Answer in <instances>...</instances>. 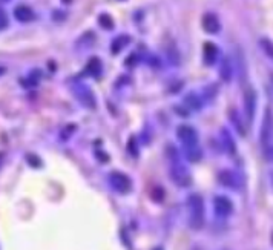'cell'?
Listing matches in <instances>:
<instances>
[{
    "label": "cell",
    "instance_id": "cell-8",
    "mask_svg": "<svg viewBox=\"0 0 273 250\" xmlns=\"http://www.w3.org/2000/svg\"><path fill=\"white\" fill-rule=\"evenodd\" d=\"M214 207H215V213L219 218H227L234 213V203L229 200L224 195H218L214 200Z\"/></svg>",
    "mask_w": 273,
    "mask_h": 250
},
{
    "label": "cell",
    "instance_id": "cell-26",
    "mask_svg": "<svg viewBox=\"0 0 273 250\" xmlns=\"http://www.w3.org/2000/svg\"><path fill=\"white\" fill-rule=\"evenodd\" d=\"M2 74H5V68L0 66V76H2Z\"/></svg>",
    "mask_w": 273,
    "mask_h": 250
},
{
    "label": "cell",
    "instance_id": "cell-21",
    "mask_svg": "<svg viewBox=\"0 0 273 250\" xmlns=\"http://www.w3.org/2000/svg\"><path fill=\"white\" fill-rule=\"evenodd\" d=\"M98 23L104 28V29H112L114 28V20L111 19V16L108 14H101L98 17Z\"/></svg>",
    "mask_w": 273,
    "mask_h": 250
},
{
    "label": "cell",
    "instance_id": "cell-17",
    "mask_svg": "<svg viewBox=\"0 0 273 250\" xmlns=\"http://www.w3.org/2000/svg\"><path fill=\"white\" fill-rule=\"evenodd\" d=\"M184 154H186V157L187 160L191 161V163H196L203 158V151L201 148L196 144V146H191V148H184Z\"/></svg>",
    "mask_w": 273,
    "mask_h": 250
},
{
    "label": "cell",
    "instance_id": "cell-25",
    "mask_svg": "<svg viewBox=\"0 0 273 250\" xmlns=\"http://www.w3.org/2000/svg\"><path fill=\"white\" fill-rule=\"evenodd\" d=\"M269 157H270V160H273V149L269 151Z\"/></svg>",
    "mask_w": 273,
    "mask_h": 250
},
{
    "label": "cell",
    "instance_id": "cell-28",
    "mask_svg": "<svg viewBox=\"0 0 273 250\" xmlns=\"http://www.w3.org/2000/svg\"><path fill=\"white\" fill-rule=\"evenodd\" d=\"M272 85H273V76H272Z\"/></svg>",
    "mask_w": 273,
    "mask_h": 250
},
{
    "label": "cell",
    "instance_id": "cell-29",
    "mask_svg": "<svg viewBox=\"0 0 273 250\" xmlns=\"http://www.w3.org/2000/svg\"><path fill=\"white\" fill-rule=\"evenodd\" d=\"M0 2H2V0H0ZM3 2H8V0H3Z\"/></svg>",
    "mask_w": 273,
    "mask_h": 250
},
{
    "label": "cell",
    "instance_id": "cell-3",
    "mask_svg": "<svg viewBox=\"0 0 273 250\" xmlns=\"http://www.w3.org/2000/svg\"><path fill=\"white\" fill-rule=\"evenodd\" d=\"M109 184H111V187L115 192H118L121 195H126V193H129L132 191L131 178L128 175H124V173H121L118 171L109 173Z\"/></svg>",
    "mask_w": 273,
    "mask_h": 250
},
{
    "label": "cell",
    "instance_id": "cell-20",
    "mask_svg": "<svg viewBox=\"0 0 273 250\" xmlns=\"http://www.w3.org/2000/svg\"><path fill=\"white\" fill-rule=\"evenodd\" d=\"M259 46H261L262 51H264V54H266L270 60H273V41H270L269 38H261Z\"/></svg>",
    "mask_w": 273,
    "mask_h": 250
},
{
    "label": "cell",
    "instance_id": "cell-15",
    "mask_svg": "<svg viewBox=\"0 0 273 250\" xmlns=\"http://www.w3.org/2000/svg\"><path fill=\"white\" fill-rule=\"evenodd\" d=\"M86 72L91 77H98L101 74V60L98 57H92L89 58L88 65H86Z\"/></svg>",
    "mask_w": 273,
    "mask_h": 250
},
{
    "label": "cell",
    "instance_id": "cell-16",
    "mask_svg": "<svg viewBox=\"0 0 273 250\" xmlns=\"http://www.w3.org/2000/svg\"><path fill=\"white\" fill-rule=\"evenodd\" d=\"M184 103H186V106H189V108L194 109V111H198V109L203 108V100L195 92L187 94V96L184 97Z\"/></svg>",
    "mask_w": 273,
    "mask_h": 250
},
{
    "label": "cell",
    "instance_id": "cell-30",
    "mask_svg": "<svg viewBox=\"0 0 273 250\" xmlns=\"http://www.w3.org/2000/svg\"><path fill=\"white\" fill-rule=\"evenodd\" d=\"M272 243H273V235H272Z\"/></svg>",
    "mask_w": 273,
    "mask_h": 250
},
{
    "label": "cell",
    "instance_id": "cell-14",
    "mask_svg": "<svg viewBox=\"0 0 273 250\" xmlns=\"http://www.w3.org/2000/svg\"><path fill=\"white\" fill-rule=\"evenodd\" d=\"M221 137H223V144H224L226 152L229 155H235L236 154V144H235L232 134H230L227 129H221Z\"/></svg>",
    "mask_w": 273,
    "mask_h": 250
},
{
    "label": "cell",
    "instance_id": "cell-27",
    "mask_svg": "<svg viewBox=\"0 0 273 250\" xmlns=\"http://www.w3.org/2000/svg\"><path fill=\"white\" fill-rule=\"evenodd\" d=\"M154 250H163V249H161V247H155Z\"/></svg>",
    "mask_w": 273,
    "mask_h": 250
},
{
    "label": "cell",
    "instance_id": "cell-5",
    "mask_svg": "<svg viewBox=\"0 0 273 250\" xmlns=\"http://www.w3.org/2000/svg\"><path fill=\"white\" fill-rule=\"evenodd\" d=\"M171 180H172V183H175L180 187H186L192 181L191 173H189V171L186 169V166L181 164L180 161L172 163V166H171Z\"/></svg>",
    "mask_w": 273,
    "mask_h": 250
},
{
    "label": "cell",
    "instance_id": "cell-1",
    "mask_svg": "<svg viewBox=\"0 0 273 250\" xmlns=\"http://www.w3.org/2000/svg\"><path fill=\"white\" fill-rule=\"evenodd\" d=\"M187 213H189V227L194 231H199L204 226L206 220V211H204V201L199 193H191L187 198Z\"/></svg>",
    "mask_w": 273,
    "mask_h": 250
},
{
    "label": "cell",
    "instance_id": "cell-18",
    "mask_svg": "<svg viewBox=\"0 0 273 250\" xmlns=\"http://www.w3.org/2000/svg\"><path fill=\"white\" fill-rule=\"evenodd\" d=\"M129 41H131V37H129V36H118L117 38H115V40L112 41V45H111L112 54H118L124 46L129 45Z\"/></svg>",
    "mask_w": 273,
    "mask_h": 250
},
{
    "label": "cell",
    "instance_id": "cell-10",
    "mask_svg": "<svg viewBox=\"0 0 273 250\" xmlns=\"http://www.w3.org/2000/svg\"><path fill=\"white\" fill-rule=\"evenodd\" d=\"M201 26L206 31L207 34H216L219 28H221V23H219V20L215 14H204L203 20H201Z\"/></svg>",
    "mask_w": 273,
    "mask_h": 250
},
{
    "label": "cell",
    "instance_id": "cell-23",
    "mask_svg": "<svg viewBox=\"0 0 273 250\" xmlns=\"http://www.w3.org/2000/svg\"><path fill=\"white\" fill-rule=\"evenodd\" d=\"M151 195H152V198H154L155 201H161V200H164V191L160 189V187H155V189L151 192Z\"/></svg>",
    "mask_w": 273,
    "mask_h": 250
},
{
    "label": "cell",
    "instance_id": "cell-12",
    "mask_svg": "<svg viewBox=\"0 0 273 250\" xmlns=\"http://www.w3.org/2000/svg\"><path fill=\"white\" fill-rule=\"evenodd\" d=\"M203 57H204V63L206 65H214L215 60L218 57V48L212 41H207L203 46Z\"/></svg>",
    "mask_w": 273,
    "mask_h": 250
},
{
    "label": "cell",
    "instance_id": "cell-24",
    "mask_svg": "<svg viewBox=\"0 0 273 250\" xmlns=\"http://www.w3.org/2000/svg\"><path fill=\"white\" fill-rule=\"evenodd\" d=\"M8 25H9V20H8L6 13L3 11V9H0V31L8 28Z\"/></svg>",
    "mask_w": 273,
    "mask_h": 250
},
{
    "label": "cell",
    "instance_id": "cell-9",
    "mask_svg": "<svg viewBox=\"0 0 273 250\" xmlns=\"http://www.w3.org/2000/svg\"><path fill=\"white\" fill-rule=\"evenodd\" d=\"M244 111L249 121H254L255 111H256V92L252 86H249L244 91Z\"/></svg>",
    "mask_w": 273,
    "mask_h": 250
},
{
    "label": "cell",
    "instance_id": "cell-13",
    "mask_svg": "<svg viewBox=\"0 0 273 250\" xmlns=\"http://www.w3.org/2000/svg\"><path fill=\"white\" fill-rule=\"evenodd\" d=\"M219 76H221V78L226 83H229L230 80H232V77H234V65H232V61H230L229 57L223 58L221 68H219Z\"/></svg>",
    "mask_w": 273,
    "mask_h": 250
},
{
    "label": "cell",
    "instance_id": "cell-7",
    "mask_svg": "<svg viewBox=\"0 0 273 250\" xmlns=\"http://www.w3.org/2000/svg\"><path fill=\"white\" fill-rule=\"evenodd\" d=\"M218 181L219 184H223L224 187H229V189H239L241 186H243V180H241V176L230 171V169H224L218 173Z\"/></svg>",
    "mask_w": 273,
    "mask_h": 250
},
{
    "label": "cell",
    "instance_id": "cell-22",
    "mask_svg": "<svg viewBox=\"0 0 273 250\" xmlns=\"http://www.w3.org/2000/svg\"><path fill=\"white\" fill-rule=\"evenodd\" d=\"M167 56H169V60H171L172 65L180 63V54H178V51L175 48H171L169 51H167Z\"/></svg>",
    "mask_w": 273,
    "mask_h": 250
},
{
    "label": "cell",
    "instance_id": "cell-4",
    "mask_svg": "<svg viewBox=\"0 0 273 250\" xmlns=\"http://www.w3.org/2000/svg\"><path fill=\"white\" fill-rule=\"evenodd\" d=\"M259 140L264 148H269V144L273 140V112L270 108H266L264 118H262V126L259 132Z\"/></svg>",
    "mask_w": 273,
    "mask_h": 250
},
{
    "label": "cell",
    "instance_id": "cell-2",
    "mask_svg": "<svg viewBox=\"0 0 273 250\" xmlns=\"http://www.w3.org/2000/svg\"><path fill=\"white\" fill-rule=\"evenodd\" d=\"M72 94H74V97L80 101V105H83L88 109H96V106H97L96 96H94V92L86 85H83V83H76V85L72 86Z\"/></svg>",
    "mask_w": 273,
    "mask_h": 250
},
{
    "label": "cell",
    "instance_id": "cell-19",
    "mask_svg": "<svg viewBox=\"0 0 273 250\" xmlns=\"http://www.w3.org/2000/svg\"><path fill=\"white\" fill-rule=\"evenodd\" d=\"M229 117H230V120H232V123L235 124L236 131H238L241 135H244V134H246V129H244V124H243V121H241V118H239V115H238V112H235V111H230V112H229Z\"/></svg>",
    "mask_w": 273,
    "mask_h": 250
},
{
    "label": "cell",
    "instance_id": "cell-11",
    "mask_svg": "<svg viewBox=\"0 0 273 250\" xmlns=\"http://www.w3.org/2000/svg\"><path fill=\"white\" fill-rule=\"evenodd\" d=\"M14 16L16 19L19 20V22H22V23H28V22H33V20L36 19V14L34 11L31 9L29 6L26 5H19L14 8Z\"/></svg>",
    "mask_w": 273,
    "mask_h": 250
},
{
    "label": "cell",
    "instance_id": "cell-6",
    "mask_svg": "<svg viewBox=\"0 0 273 250\" xmlns=\"http://www.w3.org/2000/svg\"><path fill=\"white\" fill-rule=\"evenodd\" d=\"M176 135L184 148H191V146L198 144V132L192 126H189V124H181V126L176 129Z\"/></svg>",
    "mask_w": 273,
    "mask_h": 250
}]
</instances>
